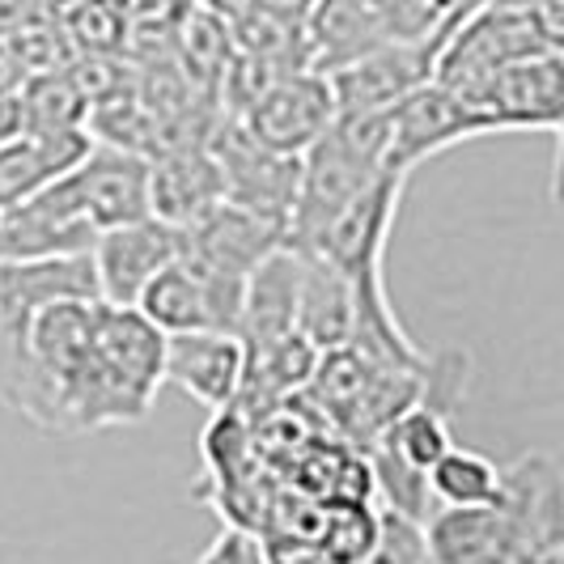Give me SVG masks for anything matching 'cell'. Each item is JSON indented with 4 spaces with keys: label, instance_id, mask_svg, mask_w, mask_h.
<instances>
[{
    "label": "cell",
    "instance_id": "e0dca14e",
    "mask_svg": "<svg viewBox=\"0 0 564 564\" xmlns=\"http://www.w3.org/2000/svg\"><path fill=\"white\" fill-rule=\"evenodd\" d=\"M226 199V174L208 144H178L153 158V217L192 226Z\"/></svg>",
    "mask_w": 564,
    "mask_h": 564
},
{
    "label": "cell",
    "instance_id": "f546056e",
    "mask_svg": "<svg viewBox=\"0 0 564 564\" xmlns=\"http://www.w3.org/2000/svg\"><path fill=\"white\" fill-rule=\"evenodd\" d=\"M26 137V111H22V89L18 94H0V144Z\"/></svg>",
    "mask_w": 564,
    "mask_h": 564
},
{
    "label": "cell",
    "instance_id": "2e32d148",
    "mask_svg": "<svg viewBox=\"0 0 564 564\" xmlns=\"http://www.w3.org/2000/svg\"><path fill=\"white\" fill-rule=\"evenodd\" d=\"M183 238H187V254L221 268L229 276H242V281H251V272L268 254L289 247L284 226L259 217L242 204H229V199L213 204L204 217L183 226Z\"/></svg>",
    "mask_w": 564,
    "mask_h": 564
},
{
    "label": "cell",
    "instance_id": "8992f818",
    "mask_svg": "<svg viewBox=\"0 0 564 564\" xmlns=\"http://www.w3.org/2000/svg\"><path fill=\"white\" fill-rule=\"evenodd\" d=\"M166 336L183 332H242L247 281L183 251L137 302Z\"/></svg>",
    "mask_w": 564,
    "mask_h": 564
},
{
    "label": "cell",
    "instance_id": "9c48e42d",
    "mask_svg": "<svg viewBox=\"0 0 564 564\" xmlns=\"http://www.w3.org/2000/svg\"><path fill=\"white\" fill-rule=\"evenodd\" d=\"M238 119L259 144L289 153V158H306L339 119L332 77L318 68L289 73L276 85H268Z\"/></svg>",
    "mask_w": 564,
    "mask_h": 564
},
{
    "label": "cell",
    "instance_id": "5bb4252c",
    "mask_svg": "<svg viewBox=\"0 0 564 564\" xmlns=\"http://www.w3.org/2000/svg\"><path fill=\"white\" fill-rule=\"evenodd\" d=\"M98 229L68 204L64 187L52 183L47 192L4 208L0 217V263H34V259H64L89 254Z\"/></svg>",
    "mask_w": 564,
    "mask_h": 564
},
{
    "label": "cell",
    "instance_id": "6da1fadb",
    "mask_svg": "<svg viewBox=\"0 0 564 564\" xmlns=\"http://www.w3.org/2000/svg\"><path fill=\"white\" fill-rule=\"evenodd\" d=\"M166 332L141 306L98 302L94 352L73 391L64 433H98L141 424L166 387Z\"/></svg>",
    "mask_w": 564,
    "mask_h": 564
},
{
    "label": "cell",
    "instance_id": "f1b7e54d",
    "mask_svg": "<svg viewBox=\"0 0 564 564\" xmlns=\"http://www.w3.org/2000/svg\"><path fill=\"white\" fill-rule=\"evenodd\" d=\"M263 552H268V564H339L318 539L289 535V531H268Z\"/></svg>",
    "mask_w": 564,
    "mask_h": 564
},
{
    "label": "cell",
    "instance_id": "ba28073f",
    "mask_svg": "<svg viewBox=\"0 0 564 564\" xmlns=\"http://www.w3.org/2000/svg\"><path fill=\"white\" fill-rule=\"evenodd\" d=\"M59 187L98 234L153 217V158L132 149L94 144L82 166L59 178Z\"/></svg>",
    "mask_w": 564,
    "mask_h": 564
},
{
    "label": "cell",
    "instance_id": "603a6c76",
    "mask_svg": "<svg viewBox=\"0 0 564 564\" xmlns=\"http://www.w3.org/2000/svg\"><path fill=\"white\" fill-rule=\"evenodd\" d=\"M451 408L446 403H437V399H421V403H412L403 416H399L373 446H387V451H395L403 463H412L416 471H433L446 454L454 451V437H451Z\"/></svg>",
    "mask_w": 564,
    "mask_h": 564
},
{
    "label": "cell",
    "instance_id": "4dcf8cb0",
    "mask_svg": "<svg viewBox=\"0 0 564 564\" xmlns=\"http://www.w3.org/2000/svg\"><path fill=\"white\" fill-rule=\"evenodd\" d=\"M26 82H30V77H26V68H22V59L13 56L9 39L0 34V94H18Z\"/></svg>",
    "mask_w": 564,
    "mask_h": 564
},
{
    "label": "cell",
    "instance_id": "83f0119b",
    "mask_svg": "<svg viewBox=\"0 0 564 564\" xmlns=\"http://www.w3.org/2000/svg\"><path fill=\"white\" fill-rule=\"evenodd\" d=\"M192 564H268V552H263V535H254L247 527H234L226 522L217 539L208 543V552Z\"/></svg>",
    "mask_w": 564,
    "mask_h": 564
},
{
    "label": "cell",
    "instance_id": "ffe728a7",
    "mask_svg": "<svg viewBox=\"0 0 564 564\" xmlns=\"http://www.w3.org/2000/svg\"><path fill=\"white\" fill-rule=\"evenodd\" d=\"M433 564H509V513L506 506L437 509L429 522Z\"/></svg>",
    "mask_w": 564,
    "mask_h": 564
},
{
    "label": "cell",
    "instance_id": "277c9868",
    "mask_svg": "<svg viewBox=\"0 0 564 564\" xmlns=\"http://www.w3.org/2000/svg\"><path fill=\"white\" fill-rule=\"evenodd\" d=\"M94 314L98 302L64 297L43 306L30 327V399L22 421L43 433H64L73 391L94 352Z\"/></svg>",
    "mask_w": 564,
    "mask_h": 564
},
{
    "label": "cell",
    "instance_id": "7c38bea8",
    "mask_svg": "<svg viewBox=\"0 0 564 564\" xmlns=\"http://www.w3.org/2000/svg\"><path fill=\"white\" fill-rule=\"evenodd\" d=\"M183 251H187L183 226H170L162 217H141L132 226L102 229L94 251H89L102 302L137 306L144 289L158 281L174 259H183Z\"/></svg>",
    "mask_w": 564,
    "mask_h": 564
},
{
    "label": "cell",
    "instance_id": "484cf974",
    "mask_svg": "<svg viewBox=\"0 0 564 564\" xmlns=\"http://www.w3.org/2000/svg\"><path fill=\"white\" fill-rule=\"evenodd\" d=\"M318 543L339 564H366L378 543V509L373 501H323Z\"/></svg>",
    "mask_w": 564,
    "mask_h": 564
},
{
    "label": "cell",
    "instance_id": "d4e9b609",
    "mask_svg": "<svg viewBox=\"0 0 564 564\" xmlns=\"http://www.w3.org/2000/svg\"><path fill=\"white\" fill-rule=\"evenodd\" d=\"M64 34L73 43V59L77 56H119L132 34H137V22H132V4L128 0H85L68 13L64 22Z\"/></svg>",
    "mask_w": 564,
    "mask_h": 564
},
{
    "label": "cell",
    "instance_id": "7402d4cb",
    "mask_svg": "<svg viewBox=\"0 0 564 564\" xmlns=\"http://www.w3.org/2000/svg\"><path fill=\"white\" fill-rule=\"evenodd\" d=\"M429 488L442 509H476L497 506L506 492V471L480 451H463L454 446L433 471H429Z\"/></svg>",
    "mask_w": 564,
    "mask_h": 564
},
{
    "label": "cell",
    "instance_id": "5b68a950",
    "mask_svg": "<svg viewBox=\"0 0 564 564\" xmlns=\"http://www.w3.org/2000/svg\"><path fill=\"white\" fill-rule=\"evenodd\" d=\"M454 22H446L433 34L421 39H391L382 47H373L366 56L348 59L332 68V89H336L339 115H378L399 107L408 94H416L421 85L437 82V64L451 43Z\"/></svg>",
    "mask_w": 564,
    "mask_h": 564
},
{
    "label": "cell",
    "instance_id": "d6986e66",
    "mask_svg": "<svg viewBox=\"0 0 564 564\" xmlns=\"http://www.w3.org/2000/svg\"><path fill=\"white\" fill-rule=\"evenodd\" d=\"M297 306H302V254L293 247H281L247 281V306H242V332H238L247 352L297 332Z\"/></svg>",
    "mask_w": 564,
    "mask_h": 564
},
{
    "label": "cell",
    "instance_id": "cb8c5ba5",
    "mask_svg": "<svg viewBox=\"0 0 564 564\" xmlns=\"http://www.w3.org/2000/svg\"><path fill=\"white\" fill-rule=\"evenodd\" d=\"M22 111H26V132H85L89 98L73 82V73L59 68V73H39L22 85Z\"/></svg>",
    "mask_w": 564,
    "mask_h": 564
},
{
    "label": "cell",
    "instance_id": "7a4b0ae2",
    "mask_svg": "<svg viewBox=\"0 0 564 564\" xmlns=\"http://www.w3.org/2000/svg\"><path fill=\"white\" fill-rule=\"evenodd\" d=\"M391 111L339 115L332 132L302 158V187L289 221V247L311 251L323 229L387 170Z\"/></svg>",
    "mask_w": 564,
    "mask_h": 564
},
{
    "label": "cell",
    "instance_id": "3957f363",
    "mask_svg": "<svg viewBox=\"0 0 564 564\" xmlns=\"http://www.w3.org/2000/svg\"><path fill=\"white\" fill-rule=\"evenodd\" d=\"M64 297L102 302L94 254L0 263V403L18 416H26L30 399V327L43 306Z\"/></svg>",
    "mask_w": 564,
    "mask_h": 564
},
{
    "label": "cell",
    "instance_id": "4316f807",
    "mask_svg": "<svg viewBox=\"0 0 564 564\" xmlns=\"http://www.w3.org/2000/svg\"><path fill=\"white\" fill-rule=\"evenodd\" d=\"M366 564H433L429 527L408 518V513L378 506V543H373Z\"/></svg>",
    "mask_w": 564,
    "mask_h": 564
},
{
    "label": "cell",
    "instance_id": "30bf717a",
    "mask_svg": "<svg viewBox=\"0 0 564 564\" xmlns=\"http://www.w3.org/2000/svg\"><path fill=\"white\" fill-rule=\"evenodd\" d=\"M492 132L458 89L446 82H429L416 94H408L399 107H391V149H387V170L412 174V170L446 153L454 144Z\"/></svg>",
    "mask_w": 564,
    "mask_h": 564
},
{
    "label": "cell",
    "instance_id": "44dd1931",
    "mask_svg": "<svg viewBox=\"0 0 564 564\" xmlns=\"http://www.w3.org/2000/svg\"><path fill=\"white\" fill-rule=\"evenodd\" d=\"M302 254V306H297V327L327 352L344 348L352 339V281L327 263L323 254Z\"/></svg>",
    "mask_w": 564,
    "mask_h": 564
},
{
    "label": "cell",
    "instance_id": "ac0fdd59",
    "mask_svg": "<svg viewBox=\"0 0 564 564\" xmlns=\"http://www.w3.org/2000/svg\"><path fill=\"white\" fill-rule=\"evenodd\" d=\"M94 149L89 132H26L18 141L0 144V208L47 192L64 174L85 162Z\"/></svg>",
    "mask_w": 564,
    "mask_h": 564
},
{
    "label": "cell",
    "instance_id": "52a82bcc",
    "mask_svg": "<svg viewBox=\"0 0 564 564\" xmlns=\"http://www.w3.org/2000/svg\"><path fill=\"white\" fill-rule=\"evenodd\" d=\"M208 149H213L217 166L226 174L229 204H242V208H251L259 217L284 226V234H289L297 187H302V158H289V153H276V149L259 144L238 115H226L213 128Z\"/></svg>",
    "mask_w": 564,
    "mask_h": 564
},
{
    "label": "cell",
    "instance_id": "9a60e30c",
    "mask_svg": "<svg viewBox=\"0 0 564 564\" xmlns=\"http://www.w3.org/2000/svg\"><path fill=\"white\" fill-rule=\"evenodd\" d=\"M247 344L234 332H183L166 339V382L208 412H226L242 395Z\"/></svg>",
    "mask_w": 564,
    "mask_h": 564
},
{
    "label": "cell",
    "instance_id": "8fae6325",
    "mask_svg": "<svg viewBox=\"0 0 564 564\" xmlns=\"http://www.w3.org/2000/svg\"><path fill=\"white\" fill-rule=\"evenodd\" d=\"M454 89V85H451ZM488 128H561L564 123V56L539 52L497 68L492 77L458 89Z\"/></svg>",
    "mask_w": 564,
    "mask_h": 564
},
{
    "label": "cell",
    "instance_id": "4fadbf2b",
    "mask_svg": "<svg viewBox=\"0 0 564 564\" xmlns=\"http://www.w3.org/2000/svg\"><path fill=\"white\" fill-rule=\"evenodd\" d=\"M403 183H408V174L382 170L366 192L323 229V238L311 247V254H323L327 263H336L348 281L369 272V268H382L387 238H391V226L399 217V199H403Z\"/></svg>",
    "mask_w": 564,
    "mask_h": 564
},
{
    "label": "cell",
    "instance_id": "1f68e13d",
    "mask_svg": "<svg viewBox=\"0 0 564 564\" xmlns=\"http://www.w3.org/2000/svg\"><path fill=\"white\" fill-rule=\"evenodd\" d=\"M30 4H34V13H39V18H52V22L64 26V22H68V13H73L77 4H85V0H30Z\"/></svg>",
    "mask_w": 564,
    "mask_h": 564
}]
</instances>
